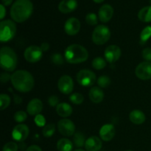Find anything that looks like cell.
I'll return each mask as SVG.
<instances>
[{
  "instance_id": "1",
  "label": "cell",
  "mask_w": 151,
  "mask_h": 151,
  "mask_svg": "<svg viewBox=\"0 0 151 151\" xmlns=\"http://www.w3.org/2000/svg\"><path fill=\"white\" fill-rule=\"evenodd\" d=\"M33 11V5L30 0H16L10 8V16L13 21L22 23L27 20Z\"/></svg>"
},
{
  "instance_id": "2",
  "label": "cell",
  "mask_w": 151,
  "mask_h": 151,
  "mask_svg": "<svg viewBox=\"0 0 151 151\" xmlns=\"http://www.w3.org/2000/svg\"><path fill=\"white\" fill-rule=\"evenodd\" d=\"M12 84L17 91L20 92H28L31 91L35 85L32 75L26 70H18L11 75Z\"/></svg>"
},
{
  "instance_id": "3",
  "label": "cell",
  "mask_w": 151,
  "mask_h": 151,
  "mask_svg": "<svg viewBox=\"0 0 151 151\" xmlns=\"http://www.w3.org/2000/svg\"><path fill=\"white\" fill-rule=\"evenodd\" d=\"M88 58V52L86 49L80 44H71L65 50V59L69 63H83Z\"/></svg>"
},
{
  "instance_id": "4",
  "label": "cell",
  "mask_w": 151,
  "mask_h": 151,
  "mask_svg": "<svg viewBox=\"0 0 151 151\" xmlns=\"http://www.w3.org/2000/svg\"><path fill=\"white\" fill-rule=\"evenodd\" d=\"M17 55L14 50L8 47H3L0 50V65L3 69L13 72L17 66Z\"/></svg>"
},
{
  "instance_id": "5",
  "label": "cell",
  "mask_w": 151,
  "mask_h": 151,
  "mask_svg": "<svg viewBox=\"0 0 151 151\" xmlns=\"http://www.w3.org/2000/svg\"><path fill=\"white\" fill-rule=\"evenodd\" d=\"M16 33V25L11 20H4L0 23V41L7 42L14 38Z\"/></svg>"
},
{
  "instance_id": "6",
  "label": "cell",
  "mask_w": 151,
  "mask_h": 151,
  "mask_svg": "<svg viewBox=\"0 0 151 151\" xmlns=\"http://www.w3.org/2000/svg\"><path fill=\"white\" fill-rule=\"evenodd\" d=\"M92 41L97 45L105 44L111 38V31L106 25H98L92 32Z\"/></svg>"
},
{
  "instance_id": "7",
  "label": "cell",
  "mask_w": 151,
  "mask_h": 151,
  "mask_svg": "<svg viewBox=\"0 0 151 151\" xmlns=\"http://www.w3.org/2000/svg\"><path fill=\"white\" fill-rule=\"evenodd\" d=\"M76 78L78 83L85 87L91 86L96 81L95 74L88 69H83L78 72Z\"/></svg>"
},
{
  "instance_id": "8",
  "label": "cell",
  "mask_w": 151,
  "mask_h": 151,
  "mask_svg": "<svg viewBox=\"0 0 151 151\" xmlns=\"http://www.w3.org/2000/svg\"><path fill=\"white\" fill-rule=\"evenodd\" d=\"M24 55L27 61L29 63H36L42 58L43 51L38 46L32 45L26 49Z\"/></svg>"
},
{
  "instance_id": "9",
  "label": "cell",
  "mask_w": 151,
  "mask_h": 151,
  "mask_svg": "<svg viewBox=\"0 0 151 151\" xmlns=\"http://www.w3.org/2000/svg\"><path fill=\"white\" fill-rule=\"evenodd\" d=\"M58 129L61 135L71 137L75 134V125L70 119H62L58 123Z\"/></svg>"
},
{
  "instance_id": "10",
  "label": "cell",
  "mask_w": 151,
  "mask_h": 151,
  "mask_svg": "<svg viewBox=\"0 0 151 151\" xmlns=\"http://www.w3.org/2000/svg\"><path fill=\"white\" fill-rule=\"evenodd\" d=\"M58 87L59 91L64 94H69L73 91V80L69 75H63L60 78L58 82Z\"/></svg>"
},
{
  "instance_id": "11",
  "label": "cell",
  "mask_w": 151,
  "mask_h": 151,
  "mask_svg": "<svg viewBox=\"0 0 151 151\" xmlns=\"http://www.w3.org/2000/svg\"><path fill=\"white\" fill-rule=\"evenodd\" d=\"M135 74L139 79L146 81L151 79V63L145 61L140 63L135 69Z\"/></svg>"
},
{
  "instance_id": "12",
  "label": "cell",
  "mask_w": 151,
  "mask_h": 151,
  "mask_svg": "<svg viewBox=\"0 0 151 151\" xmlns=\"http://www.w3.org/2000/svg\"><path fill=\"white\" fill-rule=\"evenodd\" d=\"M29 128L24 124H19L13 128L12 131L13 139L18 142H23L29 136Z\"/></svg>"
},
{
  "instance_id": "13",
  "label": "cell",
  "mask_w": 151,
  "mask_h": 151,
  "mask_svg": "<svg viewBox=\"0 0 151 151\" xmlns=\"http://www.w3.org/2000/svg\"><path fill=\"white\" fill-rule=\"evenodd\" d=\"M104 56L106 60L111 63H115L121 56V50L118 46L110 45L105 50Z\"/></svg>"
},
{
  "instance_id": "14",
  "label": "cell",
  "mask_w": 151,
  "mask_h": 151,
  "mask_svg": "<svg viewBox=\"0 0 151 151\" xmlns=\"http://www.w3.org/2000/svg\"><path fill=\"white\" fill-rule=\"evenodd\" d=\"M81 29V22L76 18H69L64 24V30L69 35H75Z\"/></svg>"
},
{
  "instance_id": "15",
  "label": "cell",
  "mask_w": 151,
  "mask_h": 151,
  "mask_svg": "<svg viewBox=\"0 0 151 151\" xmlns=\"http://www.w3.org/2000/svg\"><path fill=\"white\" fill-rule=\"evenodd\" d=\"M114 14V9L110 4H103L98 12V17L100 22L106 23L111 19Z\"/></svg>"
},
{
  "instance_id": "16",
  "label": "cell",
  "mask_w": 151,
  "mask_h": 151,
  "mask_svg": "<svg viewBox=\"0 0 151 151\" xmlns=\"http://www.w3.org/2000/svg\"><path fill=\"white\" fill-rule=\"evenodd\" d=\"M100 136L102 140L109 142L114 137L115 128L111 124L104 125L100 130Z\"/></svg>"
},
{
  "instance_id": "17",
  "label": "cell",
  "mask_w": 151,
  "mask_h": 151,
  "mask_svg": "<svg viewBox=\"0 0 151 151\" xmlns=\"http://www.w3.org/2000/svg\"><path fill=\"white\" fill-rule=\"evenodd\" d=\"M43 109V103L41 100L38 98H34L29 102L27 107V111L29 115L36 116L40 114Z\"/></svg>"
},
{
  "instance_id": "18",
  "label": "cell",
  "mask_w": 151,
  "mask_h": 151,
  "mask_svg": "<svg viewBox=\"0 0 151 151\" xmlns=\"http://www.w3.org/2000/svg\"><path fill=\"white\" fill-rule=\"evenodd\" d=\"M78 7L77 0H62L58 4V10L63 13L73 12Z\"/></svg>"
},
{
  "instance_id": "19",
  "label": "cell",
  "mask_w": 151,
  "mask_h": 151,
  "mask_svg": "<svg viewBox=\"0 0 151 151\" xmlns=\"http://www.w3.org/2000/svg\"><path fill=\"white\" fill-rule=\"evenodd\" d=\"M101 139L97 137H91L87 139L85 143V148L87 151H99L102 148Z\"/></svg>"
},
{
  "instance_id": "20",
  "label": "cell",
  "mask_w": 151,
  "mask_h": 151,
  "mask_svg": "<svg viewBox=\"0 0 151 151\" xmlns=\"http://www.w3.org/2000/svg\"><path fill=\"white\" fill-rule=\"evenodd\" d=\"M88 97L93 103H100L104 98V93L101 88L97 86H94L90 89Z\"/></svg>"
},
{
  "instance_id": "21",
  "label": "cell",
  "mask_w": 151,
  "mask_h": 151,
  "mask_svg": "<svg viewBox=\"0 0 151 151\" xmlns=\"http://www.w3.org/2000/svg\"><path fill=\"white\" fill-rule=\"evenodd\" d=\"M129 119L132 123L135 125H141L145 121V115L142 111L134 110L130 113Z\"/></svg>"
},
{
  "instance_id": "22",
  "label": "cell",
  "mask_w": 151,
  "mask_h": 151,
  "mask_svg": "<svg viewBox=\"0 0 151 151\" xmlns=\"http://www.w3.org/2000/svg\"><path fill=\"white\" fill-rule=\"evenodd\" d=\"M56 112L61 117H68L72 114V108L66 103H59L56 106Z\"/></svg>"
},
{
  "instance_id": "23",
  "label": "cell",
  "mask_w": 151,
  "mask_h": 151,
  "mask_svg": "<svg viewBox=\"0 0 151 151\" xmlns=\"http://www.w3.org/2000/svg\"><path fill=\"white\" fill-rule=\"evenodd\" d=\"M138 18L142 22H151V5L146 6L139 10Z\"/></svg>"
},
{
  "instance_id": "24",
  "label": "cell",
  "mask_w": 151,
  "mask_h": 151,
  "mask_svg": "<svg viewBox=\"0 0 151 151\" xmlns=\"http://www.w3.org/2000/svg\"><path fill=\"white\" fill-rule=\"evenodd\" d=\"M73 148L72 142L66 138L60 139L57 143V149L58 151H72Z\"/></svg>"
},
{
  "instance_id": "25",
  "label": "cell",
  "mask_w": 151,
  "mask_h": 151,
  "mask_svg": "<svg viewBox=\"0 0 151 151\" xmlns=\"http://www.w3.org/2000/svg\"><path fill=\"white\" fill-rule=\"evenodd\" d=\"M73 140L75 146L78 147H81L83 146H85L86 141V139H85V136L81 132L75 133Z\"/></svg>"
},
{
  "instance_id": "26",
  "label": "cell",
  "mask_w": 151,
  "mask_h": 151,
  "mask_svg": "<svg viewBox=\"0 0 151 151\" xmlns=\"http://www.w3.org/2000/svg\"><path fill=\"white\" fill-rule=\"evenodd\" d=\"M92 66L97 70L104 69L106 66V62L104 58L101 57H97L92 60Z\"/></svg>"
},
{
  "instance_id": "27",
  "label": "cell",
  "mask_w": 151,
  "mask_h": 151,
  "mask_svg": "<svg viewBox=\"0 0 151 151\" xmlns=\"http://www.w3.org/2000/svg\"><path fill=\"white\" fill-rule=\"evenodd\" d=\"M151 37V26H147L143 29L140 34V41L142 44L147 42V40Z\"/></svg>"
},
{
  "instance_id": "28",
  "label": "cell",
  "mask_w": 151,
  "mask_h": 151,
  "mask_svg": "<svg viewBox=\"0 0 151 151\" xmlns=\"http://www.w3.org/2000/svg\"><path fill=\"white\" fill-rule=\"evenodd\" d=\"M55 131V125L52 123H50L44 126L42 134L44 137H51L54 134Z\"/></svg>"
},
{
  "instance_id": "29",
  "label": "cell",
  "mask_w": 151,
  "mask_h": 151,
  "mask_svg": "<svg viewBox=\"0 0 151 151\" xmlns=\"http://www.w3.org/2000/svg\"><path fill=\"white\" fill-rule=\"evenodd\" d=\"M10 103V97L7 94H1L0 95V109L1 111L7 109Z\"/></svg>"
},
{
  "instance_id": "30",
  "label": "cell",
  "mask_w": 151,
  "mask_h": 151,
  "mask_svg": "<svg viewBox=\"0 0 151 151\" xmlns=\"http://www.w3.org/2000/svg\"><path fill=\"white\" fill-rule=\"evenodd\" d=\"M97 84L101 88H107L111 84V79L106 75H102L97 80Z\"/></svg>"
},
{
  "instance_id": "31",
  "label": "cell",
  "mask_w": 151,
  "mask_h": 151,
  "mask_svg": "<svg viewBox=\"0 0 151 151\" xmlns=\"http://www.w3.org/2000/svg\"><path fill=\"white\" fill-rule=\"evenodd\" d=\"M69 100L75 105H81L83 102L84 97L81 93H74L69 97Z\"/></svg>"
},
{
  "instance_id": "32",
  "label": "cell",
  "mask_w": 151,
  "mask_h": 151,
  "mask_svg": "<svg viewBox=\"0 0 151 151\" xmlns=\"http://www.w3.org/2000/svg\"><path fill=\"white\" fill-rule=\"evenodd\" d=\"M86 21L87 24H88L89 25H91V26L96 25L97 24V22H98L97 15L93 13H89L86 15Z\"/></svg>"
},
{
  "instance_id": "33",
  "label": "cell",
  "mask_w": 151,
  "mask_h": 151,
  "mask_svg": "<svg viewBox=\"0 0 151 151\" xmlns=\"http://www.w3.org/2000/svg\"><path fill=\"white\" fill-rule=\"evenodd\" d=\"M27 115L26 112L23 111H19L16 112L14 114V119L16 122H23L26 120Z\"/></svg>"
},
{
  "instance_id": "34",
  "label": "cell",
  "mask_w": 151,
  "mask_h": 151,
  "mask_svg": "<svg viewBox=\"0 0 151 151\" xmlns=\"http://www.w3.org/2000/svg\"><path fill=\"white\" fill-rule=\"evenodd\" d=\"M51 60L53 63H55V65H58V66L62 65L63 63V62H64L63 58L62 57L61 55L58 54V53H55V54H53L51 56Z\"/></svg>"
},
{
  "instance_id": "35",
  "label": "cell",
  "mask_w": 151,
  "mask_h": 151,
  "mask_svg": "<svg viewBox=\"0 0 151 151\" xmlns=\"http://www.w3.org/2000/svg\"><path fill=\"white\" fill-rule=\"evenodd\" d=\"M2 151H18V145L14 142L6 143L3 147Z\"/></svg>"
},
{
  "instance_id": "36",
  "label": "cell",
  "mask_w": 151,
  "mask_h": 151,
  "mask_svg": "<svg viewBox=\"0 0 151 151\" xmlns=\"http://www.w3.org/2000/svg\"><path fill=\"white\" fill-rule=\"evenodd\" d=\"M34 120H35V124H36L38 126L42 127V126H44V125H45L46 119L43 115H41V114L36 115Z\"/></svg>"
},
{
  "instance_id": "37",
  "label": "cell",
  "mask_w": 151,
  "mask_h": 151,
  "mask_svg": "<svg viewBox=\"0 0 151 151\" xmlns=\"http://www.w3.org/2000/svg\"><path fill=\"white\" fill-rule=\"evenodd\" d=\"M142 57L146 61H151V48H145L142 51Z\"/></svg>"
},
{
  "instance_id": "38",
  "label": "cell",
  "mask_w": 151,
  "mask_h": 151,
  "mask_svg": "<svg viewBox=\"0 0 151 151\" xmlns=\"http://www.w3.org/2000/svg\"><path fill=\"white\" fill-rule=\"evenodd\" d=\"M48 103L50 106H52V107L57 106L59 104V98L55 95L50 96L48 100Z\"/></svg>"
},
{
  "instance_id": "39",
  "label": "cell",
  "mask_w": 151,
  "mask_h": 151,
  "mask_svg": "<svg viewBox=\"0 0 151 151\" xmlns=\"http://www.w3.org/2000/svg\"><path fill=\"white\" fill-rule=\"evenodd\" d=\"M10 79H11V75H10L9 74L2 73L1 75V81L3 83H7Z\"/></svg>"
},
{
  "instance_id": "40",
  "label": "cell",
  "mask_w": 151,
  "mask_h": 151,
  "mask_svg": "<svg viewBox=\"0 0 151 151\" xmlns=\"http://www.w3.org/2000/svg\"><path fill=\"white\" fill-rule=\"evenodd\" d=\"M26 151H42V150L38 145H31L27 149Z\"/></svg>"
},
{
  "instance_id": "41",
  "label": "cell",
  "mask_w": 151,
  "mask_h": 151,
  "mask_svg": "<svg viewBox=\"0 0 151 151\" xmlns=\"http://www.w3.org/2000/svg\"><path fill=\"white\" fill-rule=\"evenodd\" d=\"M0 10H1V14H0V19H3L6 15V10L4 6L2 4H0Z\"/></svg>"
},
{
  "instance_id": "42",
  "label": "cell",
  "mask_w": 151,
  "mask_h": 151,
  "mask_svg": "<svg viewBox=\"0 0 151 151\" xmlns=\"http://www.w3.org/2000/svg\"><path fill=\"white\" fill-rule=\"evenodd\" d=\"M41 49L42 50L43 52H46L50 49V44L47 42L42 43L41 45Z\"/></svg>"
},
{
  "instance_id": "43",
  "label": "cell",
  "mask_w": 151,
  "mask_h": 151,
  "mask_svg": "<svg viewBox=\"0 0 151 151\" xmlns=\"http://www.w3.org/2000/svg\"><path fill=\"white\" fill-rule=\"evenodd\" d=\"M1 2L4 6H9L13 2V0H1Z\"/></svg>"
},
{
  "instance_id": "44",
  "label": "cell",
  "mask_w": 151,
  "mask_h": 151,
  "mask_svg": "<svg viewBox=\"0 0 151 151\" xmlns=\"http://www.w3.org/2000/svg\"><path fill=\"white\" fill-rule=\"evenodd\" d=\"M93 1L96 3H101L103 2V1H104L105 0H93Z\"/></svg>"
},
{
  "instance_id": "45",
  "label": "cell",
  "mask_w": 151,
  "mask_h": 151,
  "mask_svg": "<svg viewBox=\"0 0 151 151\" xmlns=\"http://www.w3.org/2000/svg\"><path fill=\"white\" fill-rule=\"evenodd\" d=\"M74 151H86V150H82V149H77V150H74Z\"/></svg>"
},
{
  "instance_id": "46",
  "label": "cell",
  "mask_w": 151,
  "mask_h": 151,
  "mask_svg": "<svg viewBox=\"0 0 151 151\" xmlns=\"http://www.w3.org/2000/svg\"><path fill=\"white\" fill-rule=\"evenodd\" d=\"M149 1H150V4H151V0H149Z\"/></svg>"
},
{
  "instance_id": "47",
  "label": "cell",
  "mask_w": 151,
  "mask_h": 151,
  "mask_svg": "<svg viewBox=\"0 0 151 151\" xmlns=\"http://www.w3.org/2000/svg\"><path fill=\"white\" fill-rule=\"evenodd\" d=\"M126 151H133V150H126Z\"/></svg>"
}]
</instances>
